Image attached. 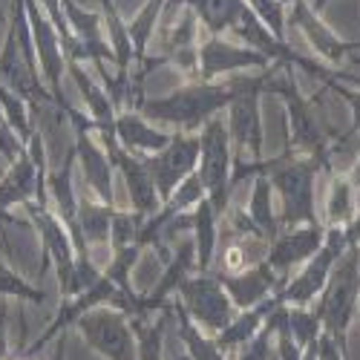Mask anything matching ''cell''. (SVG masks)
Wrapping results in <instances>:
<instances>
[{
	"label": "cell",
	"mask_w": 360,
	"mask_h": 360,
	"mask_svg": "<svg viewBox=\"0 0 360 360\" xmlns=\"http://www.w3.org/2000/svg\"><path fill=\"white\" fill-rule=\"evenodd\" d=\"M268 93L277 96L285 110V150L294 156H309L320 162L323 173L332 176L335 167V141L320 124V115L311 98L300 93V84L294 75V67L274 64L268 70Z\"/></svg>",
	"instance_id": "obj_1"
},
{
	"label": "cell",
	"mask_w": 360,
	"mask_h": 360,
	"mask_svg": "<svg viewBox=\"0 0 360 360\" xmlns=\"http://www.w3.org/2000/svg\"><path fill=\"white\" fill-rule=\"evenodd\" d=\"M231 98V81H188L167 96H147L139 104V112L153 124H165L179 133H199L211 118L228 110Z\"/></svg>",
	"instance_id": "obj_2"
},
{
	"label": "cell",
	"mask_w": 360,
	"mask_h": 360,
	"mask_svg": "<svg viewBox=\"0 0 360 360\" xmlns=\"http://www.w3.org/2000/svg\"><path fill=\"white\" fill-rule=\"evenodd\" d=\"M357 306H360V248H349L335 265L332 277H328L323 294L314 303L323 332L332 335L346 354H349V328L357 320Z\"/></svg>",
	"instance_id": "obj_3"
},
{
	"label": "cell",
	"mask_w": 360,
	"mask_h": 360,
	"mask_svg": "<svg viewBox=\"0 0 360 360\" xmlns=\"http://www.w3.org/2000/svg\"><path fill=\"white\" fill-rule=\"evenodd\" d=\"M233 98L228 104V133L233 144V159L251 153V162H262L265 153V124H262V96L268 93V70L257 75H233Z\"/></svg>",
	"instance_id": "obj_4"
},
{
	"label": "cell",
	"mask_w": 360,
	"mask_h": 360,
	"mask_svg": "<svg viewBox=\"0 0 360 360\" xmlns=\"http://www.w3.org/2000/svg\"><path fill=\"white\" fill-rule=\"evenodd\" d=\"M199 176L205 193L211 199L219 219L231 211V191H233V144L228 133V122L222 115L211 118L199 130Z\"/></svg>",
	"instance_id": "obj_5"
},
{
	"label": "cell",
	"mask_w": 360,
	"mask_h": 360,
	"mask_svg": "<svg viewBox=\"0 0 360 360\" xmlns=\"http://www.w3.org/2000/svg\"><path fill=\"white\" fill-rule=\"evenodd\" d=\"M23 211L29 214V225L35 228L41 248H44V259L46 265L55 268L58 274V285H61V297L70 300L75 294H81L78 288V254L72 245V236L67 231V225L58 219V214L52 211L49 202H26Z\"/></svg>",
	"instance_id": "obj_6"
},
{
	"label": "cell",
	"mask_w": 360,
	"mask_h": 360,
	"mask_svg": "<svg viewBox=\"0 0 360 360\" xmlns=\"http://www.w3.org/2000/svg\"><path fill=\"white\" fill-rule=\"evenodd\" d=\"M75 332L104 360H139V340L124 311L112 306L89 309L75 320Z\"/></svg>",
	"instance_id": "obj_7"
},
{
	"label": "cell",
	"mask_w": 360,
	"mask_h": 360,
	"mask_svg": "<svg viewBox=\"0 0 360 360\" xmlns=\"http://www.w3.org/2000/svg\"><path fill=\"white\" fill-rule=\"evenodd\" d=\"M176 300L182 303L188 317L211 338H217L236 317L233 300L228 297L225 285L219 283V277L214 271H193L182 285H179Z\"/></svg>",
	"instance_id": "obj_8"
},
{
	"label": "cell",
	"mask_w": 360,
	"mask_h": 360,
	"mask_svg": "<svg viewBox=\"0 0 360 360\" xmlns=\"http://www.w3.org/2000/svg\"><path fill=\"white\" fill-rule=\"evenodd\" d=\"M349 251L346 243V231L343 228H326V239L320 251L300 268L297 274L288 277V283L280 288V300L285 306H314L317 297L323 294L328 277H332L335 265L340 262V257Z\"/></svg>",
	"instance_id": "obj_9"
},
{
	"label": "cell",
	"mask_w": 360,
	"mask_h": 360,
	"mask_svg": "<svg viewBox=\"0 0 360 360\" xmlns=\"http://www.w3.org/2000/svg\"><path fill=\"white\" fill-rule=\"evenodd\" d=\"M288 26H294L300 35L306 38V44L311 46V52L320 58L323 64L343 70L346 64L357 61L360 58V41H346L328 23H323L320 12H314V6L309 0H294L288 9Z\"/></svg>",
	"instance_id": "obj_10"
},
{
	"label": "cell",
	"mask_w": 360,
	"mask_h": 360,
	"mask_svg": "<svg viewBox=\"0 0 360 360\" xmlns=\"http://www.w3.org/2000/svg\"><path fill=\"white\" fill-rule=\"evenodd\" d=\"M271 58L245 46L228 41L225 35H207L199 44V72L196 81H222L228 75H239L248 70H271Z\"/></svg>",
	"instance_id": "obj_11"
},
{
	"label": "cell",
	"mask_w": 360,
	"mask_h": 360,
	"mask_svg": "<svg viewBox=\"0 0 360 360\" xmlns=\"http://www.w3.org/2000/svg\"><path fill=\"white\" fill-rule=\"evenodd\" d=\"M144 165L150 170L159 191V199L167 202L173 191L199 167V133H179L173 130V139L159 153L144 156Z\"/></svg>",
	"instance_id": "obj_12"
},
{
	"label": "cell",
	"mask_w": 360,
	"mask_h": 360,
	"mask_svg": "<svg viewBox=\"0 0 360 360\" xmlns=\"http://www.w3.org/2000/svg\"><path fill=\"white\" fill-rule=\"evenodd\" d=\"M98 139H101V144L107 150L110 162L115 165V170L122 173V179H124L127 196H130V207H133V211H139V214H144V217L156 214L159 207H162V199H159L153 176H150V170L144 165V156L130 153L127 147H122V141L115 139V133L98 136Z\"/></svg>",
	"instance_id": "obj_13"
},
{
	"label": "cell",
	"mask_w": 360,
	"mask_h": 360,
	"mask_svg": "<svg viewBox=\"0 0 360 360\" xmlns=\"http://www.w3.org/2000/svg\"><path fill=\"white\" fill-rule=\"evenodd\" d=\"M326 239V225L314 222V225H297V228H283L271 243H268V254L265 262L274 268V271L288 283L294 268H303L323 245Z\"/></svg>",
	"instance_id": "obj_14"
},
{
	"label": "cell",
	"mask_w": 360,
	"mask_h": 360,
	"mask_svg": "<svg viewBox=\"0 0 360 360\" xmlns=\"http://www.w3.org/2000/svg\"><path fill=\"white\" fill-rule=\"evenodd\" d=\"M214 274H217L219 283L225 285V291H228V297L233 300L236 311L259 306L262 300L280 294V288L285 285V280H283L265 259H262V262H254V265H248V268H243V271H236V274H225V271H214Z\"/></svg>",
	"instance_id": "obj_15"
},
{
	"label": "cell",
	"mask_w": 360,
	"mask_h": 360,
	"mask_svg": "<svg viewBox=\"0 0 360 360\" xmlns=\"http://www.w3.org/2000/svg\"><path fill=\"white\" fill-rule=\"evenodd\" d=\"M64 15H67V23L72 29V35L84 44L89 64H93L96 70L98 67H107V64L115 67V52H112L110 41H107L101 12L84 9V6L75 4V0H64Z\"/></svg>",
	"instance_id": "obj_16"
},
{
	"label": "cell",
	"mask_w": 360,
	"mask_h": 360,
	"mask_svg": "<svg viewBox=\"0 0 360 360\" xmlns=\"http://www.w3.org/2000/svg\"><path fill=\"white\" fill-rule=\"evenodd\" d=\"M67 75H70L72 84L78 86V93H81V98H84V107H86V115L93 118V124H96V133H98V136L115 133L118 107L112 104V98H110V93L104 89V84L96 81L93 75L86 72V64H78V61H70V64H67Z\"/></svg>",
	"instance_id": "obj_17"
},
{
	"label": "cell",
	"mask_w": 360,
	"mask_h": 360,
	"mask_svg": "<svg viewBox=\"0 0 360 360\" xmlns=\"http://www.w3.org/2000/svg\"><path fill=\"white\" fill-rule=\"evenodd\" d=\"M115 139L122 141V147H127L130 153L153 156L162 147L170 144L173 133L156 127L153 122H147L139 110H122L115 115Z\"/></svg>",
	"instance_id": "obj_18"
},
{
	"label": "cell",
	"mask_w": 360,
	"mask_h": 360,
	"mask_svg": "<svg viewBox=\"0 0 360 360\" xmlns=\"http://www.w3.org/2000/svg\"><path fill=\"white\" fill-rule=\"evenodd\" d=\"M283 303L280 300V294H274V297H268V300H262L259 306H254V309H243V311H236V317L222 328V332L214 338L217 340V346L225 352V354H233V352H239L245 343H251L259 332H262V326L268 323V317L274 314V309Z\"/></svg>",
	"instance_id": "obj_19"
},
{
	"label": "cell",
	"mask_w": 360,
	"mask_h": 360,
	"mask_svg": "<svg viewBox=\"0 0 360 360\" xmlns=\"http://www.w3.org/2000/svg\"><path fill=\"white\" fill-rule=\"evenodd\" d=\"M182 9H191L205 29V35H225L248 12L245 0H176Z\"/></svg>",
	"instance_id": "obj_20"
},
{
	"label": "cell",
	"mask_w": 360,
	"mask_h": 360,
	"mask_svg": "<svg viewBox=\"0 0 360 360\" xmlns=\"http://www.w3.org/2000/svg\"><path fill=\"white\" fill-rule=\"evenodd\" d=\"M357 185L352 182L349 170H335L328 176V196H326V228H346L357 214Z\"/></svg>",
	"instance_id": "obj_21"
},
{
	"label": "cell",
	"mask_w": 360,
	"mask_h": 360,
	"mask_svg": "<svg viewBox=\"0 0 360 360\" xmlns=\"http://www.w3.org/2000/svg\"><path fill=\"white\" fill-rule=\"evenodd\" d=\"M251 222L262 231V236L271 243V239L283 231V222H280V207H277V193H274V185L268 173H257L254 176V188H251V199H248V211Z\"/></svg>",
	"instance_id": "obj_22"
},
{
	"label": "cell",
	"mask_w": 360,
	"mask_h": 360,
	"mask_svg": "<svg viewBox=\"0 0 360 360\" xmlns=\"http://www.w3.org/2000/svg\"><path fill=\"white\" fill-rule=\"evenodd\" d=\"M219 217L214 211L211 199H202L193 207V243H196V268L199 271H211L214 268V257H217V245H219Z\"/></svg>",
	"instance_id": "obj_23"
},
{
	"label": "cell",
	"mask_w": 360,
	"mask_h": 360,
	"mask_svg": "<svg viewBox=\"0 0 360 360\" xmlns=\"http://www.w3.org/2000/svg\"><path fill=\"white\" fill-rule=\"evenodd\" d=\"M98 12L104 18L107 41H110V46L115 52V70L118 72H130L133 64H136V49H133L130 32H127V20L118 15L115 0H98Z\"/></svg>",
	"instance_id": "obj_24"
},
{
	"label": "cell",
	"mask_w": 360,
	"mask_h": 360,
	"mask_svg": "<svg viewBox=\"0 0 360 360\" xmlns=\"http://www.w3.org/2000/svg\"><path fill=\"white\" fill-rule=\"evenodd\" d=\"M112 214L115 207L104 205L101 199H81L78 205V228L86 239L89 248H104L110 245V225H112Z\"/></svg>",
	"instance_id": "obj_25"
},
{
	"label": "cell",
	"mask_w": 360,
	"mask_h": 360,
	"mask_svg": "<svg viewBox=\"0 0 360 360\" xmlns=\"http://www.w3.org/2000/svg\"><path fill=\"white\" fill-rule=\"evenodd\" d=\"M173 320V306L156 317H133V332L139 340V360H165V332Z\"/></svg>",
	"instance_id": "obj_26"
},
{
	"label": "cell",
	"mask_w": 360,
	"mask_h": 360,
	"mask_svg": "<svg viewBox=\"0 0 360 360\" xmlns=\"http://www.w3.org/2000/svg\"><path fill=\"white\" fill-rule=\"evenodd\" d=\"M167 4L170 0H144V6L127 23V32H130V41H133V49H136V61H144V58L150 55V41H153V35H156Z\"/></svg>",
	"instance_id": "obj_27"
},
{
	"label": "cell",
	"mask_w": 360,
	"mask_h": 360,
	"mask_svg": "<svg viewBox=\"0 0 360 360\" xmlns=\"http://www.w3.org/2000/svg\"><path fill=\"white\" fill-rule=\"evenodd\" d=\"M0 297L15 300V303H32V306L46 303V291L32 285L26 277H20L4 257H0Z\"/></svg>",
	"instance_id": "obj_28"
},
{
	"label": "cell",
	"mask_w": 360,
	"mask_h": 360,
	"mask_svg": "<svg viewBox=\"0 0 360 360\" xmlns=\"http://www.w3.org/2000/svg\"><path fill=\"white\" fill-rule=\"evenodd\" d=\"M141 245H130V248H122V251H112L110 254V262H107V268H104V277L118 288V294H133L136 288H133V283H130V277H133V268L139 265V259H141Z\"/></svg>",
	"instance_id": "obj_29"
},
{
	"label": "cell",
	"mask_w": 360,
	"mask_h": 360,
	"mask_svg": "<svg viewBox=\"0 0 360 360\" xmlns=\"http://www.w3.org/2000/svg\"><path fill=\"white\" fill-rule=\"evenodd\" d=\"M144 214L139 211H122L115 207L112 214V225H110V251H122V248H130V245H139V233H141V225H144Z\"/></svg>",
	"instance_id": "obj_30"
},
{
	"label": "cell",
	"mask_w": 360,
	"mask_h": 360,
	"mask_svg": "<svg viewBox=\"0 0 360 360\" xmlns=\"http://www.w3.org/2000/svg\"><path fill=\"white\" fill-rule=\"evenodd\" d=\"M328 89H332L338 98H343L349 104V112H352V127L343 133V139H338L335 153H346V150L354 153V150H360V93L357 89H349L343 81H335Z\"/></svg>",
	"instance_id": "obj_31"
},
{
	"label": "cell",
	"mask_w": 360,
	"mask_h": 360,
	"mask_svg": "<svg viewBox=\"0 0 360 360\" xmlns=\"http://www.w3.org/2000/svg\"><path fill=\"white\" fill-rule=\"evenodd\" d=\"M248 9L271 29V35L285 41L288 38V4L283 0H245Z\"/></svg>",
	"instance_id": "obj_32"
},
{
	"label": "cell",
	"mask_w": 360,
	"mask_h": 360,
	"mask_svg": "<svg viewBox=\"0 0 360 360\" xmlns=\"http://www.w3.org/2000/svg\"><path fill=\"white\" fill-rule=\"evenodd\" d=\"M277 309H274L271 317H268V323L262 326V332L251 343H245L243 349H239L236 360H271V354H274V335H277Z\"/></svg>",
	"instance_id": "obj_33"
},
{
	"label": "cell",
	"mask_w": 360,
	"mask_h": 360,
	"mask_svg": "<svg viewBox=\"0 0 360 360\" xmlns=\"http://www.w3.org/2000/svg\"><path fill=\"white\" fill-rule=\"evenodd\" d=\"M196 35H199V20L191 9H185L182 20H179L170 32L165 35V44H162V55H170L176 49H188V46H196Z\"/></svg>",
	"instance_id": "obj_34"
},
{
	"label": "cell",
	"mask_w": 360,
	"mask_h": 360,
	"mask_svg": "<svg viewBox=\"0 0 360 360\" xmlns=\"http://www.w3.org/2000/svg\"><path fill=\"white\" fill-rule=\"evenodd\" d=\"M207 193H205V185H202V176H199V170H193L182 185H179L176 191H173V196L167 199V202H162V205H170V207H176L179 214L182 211H193V207L205 199Z\"/></svg>",
	"instance_id": "obj_35"
},
{
	"label": "cell",
	"mask_w": 360,
	"mask_h": 360,
	"mask_svg": "<svg viewBox=\"0 0 360 360\" xmlns=\"http://www.w3.org/2000/svg\"><path fill=\"white\" fill-rule=\"evenodd\" d=\"M317 360H352V354H346L332 335L323 332L320 335V343H317Z\"/></svg>",
	"instance_id": "obj_36"
},
{
	"label": "cell",
	"mask_w": 360,
	"mask_h": 360,
	"mask_svg": "<svg viewBox=\"0 0 360 360\" xmlns=\"http://www.w3.org/2000/svg\"><path fill=\"white\" fill-rule=\"evenodd\" d=\"M343 231H346V243H349V248H360V214H354V219H352Z\"/></svg>",
	"instance_id": "obj_37"
},
{
	"label": "cell",
	"mask_w": 360,
	"mask_h": 360,
	"mask_svg": "<svg viewBox=\"0 0 360 360\" xmlns=\"http://www.w3.org/2000/svg\"><path fill=\"white\" fill-rule=\"evenodd\" d=\"M52 360H67V335H61L55 343H52Z\"/></svg>",
	"instance_id": "obj_38"
},
{
	"label": "cell",
	"mask_w": 360,
	"mask_h": 360,
	"mask_svg": "<svg viewBox=\"0 0 360 360\" xmlns=\"http://www.w3.org/2000/svg\"><path fill=\"white\" fill-rule=\"evenodd\" d=\"M309 4L314 6V12H323V9L328 6V4H332V0H309Z\"/></svg>",
	"instance_id": "obj_39"
},
{
	"label": "cell",
	"mask_w": 360,
	"mask_h": 360,
	"mask_svg": "<svg viewBox=\"0 0 360 360\" xmlns=\"http://www.w3.org/2000/svg\"><path fill=\"white\" fill-rule=\"evenodd\" d=\"M271 360H280V354H277V349H274V354H271Z\"/></svg>",
	"instance_id": "obj_40"
},
{
	"label": "cell",
	"mask_w": 360,
	"mask_h": 360,
	"mask_svg": "<svg viewBox=\"0 0 360 360\" xmlns=\"http://www.w3.org/2000/svg\"><path fill=\"white\" fill-rule=\"evenodd\" d=\"M283 4H288V6H291V4H294V0H283Z\"/></svg>",
	"instance_id": "obj_41"
}]
</instances>
